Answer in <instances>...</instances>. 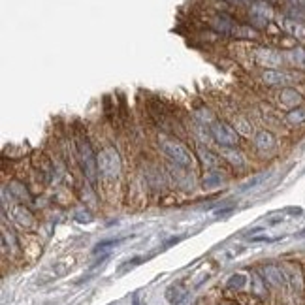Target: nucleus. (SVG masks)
I'll return each instance as SVG.
<instances>
[{
    "mask_svg": "<svg viewBox=\"0 0 305 305\" xmlns=\"http://www.w3.org/2000/svg\"><path fill=\"white\" fill-rule=\"evenodd\" d=\"M236 130L241 134H245V136H249V134H252V125L251 123H247L245 119H238L236 121Z\"/></svg>",
    "mask_w": 305,
    "mask_h": 305,
    "instance_id": "aec40b11",
    "label": "nucleus"
},
{
    "mask_svg": "<svg viewBox=\"0 0 305 305\" xmlns=\"http://www.w3.org/2000/svg\"><path fill=\"white\" fill-rule=\"evenodd\" d=\"M209 130H211V136L213 139L222 147H236L238 145V130L234 128V126L226 125L222 121H215L211 126H209Z\"/></svg>",
    "mask_w": 305,
    "mask_h": 305,
    "instance_id": "20e7f679",
    "label": "nucleus"
},
{
    "mask_svg": "<svg viewBox=\"0 0 305 305\" xmlns=\"http://www.w3.org/2000/svg\"><path fill=\"white\" fill-rule=\"evenodd\" d=\"M279 102H281V106L285 107H298L301 104V94L296 91V89H292V87H285L281 93H279Z\"/></svg>",
    "mask_w": 305,
    "mask_h": 305,
    "instance_id": "1a4fd4ad",
    "label": "nucleus"
},
{
    "mask_svg": "<svg viewBox=\"0 0 305 305\" xmlns=\"http://www.w3.org/2000/svg\"><path fill=\"white\" fill-rule=\"evenodd\" d=\"M285 273H286V281L292 285V288L296 292L301 290V273H299L298 268H286Z\"/></svg>",
    "mask_w": 305,
    "mask_h": 305,
    "instance_id": "dca6fc26",
    "label": "nucleus"
},
{
    "mask_svg": "<svg viewBox=\"0 0 305 305\" xmlns=\"http://www.w3.org/2000/svg\"><path fill=\"white\" fill-rule=\"evenodd\" d=\"M283 28H285L290 36H294L296 40L305 42V25H301L299 21H294L290 19V17H286V19H283Z\"/></svg>",
    "mask_w": 305,
    "mask_h": 305,
    "instance_id": "f8f14e48",
    "label": "nucleus"
},
{
    "mask_svg": "<svg viewBox=\"0 0 305 305\" xmlns=\"http://www.w3.org/2000/svg\"><path fill=\"white\" fill-rule=\"evenodd\" d=\"M262 81L270 87H279V85H288L290 81H294V75L283 70H265L262 73Z\"/></svg>",
    "mask_w": 305,
    "mask_h": 305,
    "instance_id": "6e6552de",
    "label": "nucleus"
},
{
    "mask_svg": "<svg viewBox=\"0 0 305 305\" xmlns=\"http://www.w3.org/2000/svg\"><path fill=\"white\" fill-rule=\"evenodd\" d=\"M256 62L260 66L270 68V70H277V66L285 62V55L275 51V49H270V47H260L256 51Z\"/></svg>",
    "mask_w": 305,
    "mask_h": 305,
    "instance_id": "423d86ee",
    "label": "nucleus"
},
{
    "mask_svg": "<svg viewBox=\"0 0 305 305\" xmlns=\"http://www.w3.org/2000/svg\"><path fill=\"white\" fill-rule=\"evenodd\" d=\"M285 60L288 64H292L294 68H299V70H305V49L303 47H296V49H290L285 53Z\"/></svg>",
    "mask_w": 305,
    "mask_h": 305,
    "instance_id": "ddd939ff",
    "label": "nucleus"
},
{
    "mask_svg": "<svg viewBox=\"0 0 305 305\" xmlns=\"http://www.w3.org/2000/svg\"><path fill=\"white\" fill-rule=\"evenodd\" d=\"M134 305H141V301H139L138 296H134Z\"/></svg>",
    "mask_w": 305,
    "mask_h": 305,
    "instance_id": "412c9836",
    "label": "nucleus"
},
{
    "mask_svg": "<svg viewBox=\"0 0 305 305\" xmlns=\"http://www.w3.org/2000/svg\"><path fill=\"white\" fill-rule=\"evenodd\" d=\"M159 143L160 149L164 151V155H166L168 159H172L175 164H179V166H190L193 164V155H190V151L181 143L179 139L160 136Z\"/></svg>",
    "mask_w": 305,
    "mask_h": 305,
    "instance_id": "f257e3e1",
    "label": "nucleus"
},
{
    "mask_svg": "<svg viewBox=\"0 0 305 305\" xmlns=\"http://www.w3.org/2000/svg\"><path fill=\"white\" fill-rule=\"evenodd\" d=\"M254 145L262 152L272 151L273 147H275V136H273L270 130H260V132L254 136Z\"/></svg>",
    "mask_w": 305,
    "mask_h": 305,
    "instance_id": "9d476101",
    "label": "nucleus"
},
{
    "mask_svg": "<svg viewBox=\"0 0 305 305\" xmlns=\"http://www.w3.org/2000/svg\"><path fill=\"white\" fill-rule=\"evenodd\" d=\"M222 155H224L226 159H228V162H232L234 166H243V155L238 151H234L232 147H222Z\"/></svg>",
    "mask_w": 305,
    "mask_h": 305,
    "instance_id": "a211bd4d",
    "label": "nucleus"
},
{
    "mask_svg": "<svg viewBox=\"0 0 305 305\" xmlns=\"http://www.w3.org/2000/svg\"><path fill=\"white\" fill-rule=\"evenodd\" d=\"M230 36L239 38V40H254V38H258V32H256V28H252L251 25H238V23H236Z\"/></svg>",
    "mask_w": 305,
    "mask_h": 305,
    "instance_id": "4468645a",
    "label": "nucleus"
},
{
    "mask_svg": "<svg viewBox=\"0 0 305 305\" xmlns=\"http://www.w3.org/2000/svg\"><path fill=\"white\" fill-rule=\"evenodd\" d=\"M10 190H12L14 196H17V198L23 200V202H30V196H28V193H27V186L23 185V183H19V181H12V183H10Z\"/></svg>",
    "mask_w": 305,
    "mask_h": 305,
    "instance_id": "f3484780",
    "label": "nucleus"
},
{
    "mask_svg": "<svg viewBox=\"0 0 305 305\" xmlns=\"http://www.w3.org/2000/svg\"><path fill=\"white\" fill-rule=\"evenodd\" d=\"M286 121H288V125H294V126H299L305 123V107L298 106L290 109V111L286 113Z\"/></svg>",
    "mask_w": 305,
    "mask_h": 305,
    "instance_id": "2eb2a0df",
    "label": "nucleus"
},
{
    "mask_svg": "<svg viewBox=\"0 0 305 305\" xmlns=\"http://www.w3.org/2000/svg\"><path fill=\"white\" fill-rule=\"evenodd\" d=\"M260 273H262L265 283L275 286V288H281V286H285L286 283H288V281H286L285 270L279 268V265H264V268L260 270Z\"/></svg>",
    "mask_w": 305,
    "mask_h": 305,
    "instance_id": "0eeeda50",
    "label": "nucleus"
},
{
    "mask_svg": "<svg viewBox=\"0 0 305 305\" xmlns=\"http://www.w3.org/2000/svg\"><path fill=\"white\" fill-rule=\"evenodd\" d=\"M234 25H236V21L232 19V17H228V15L220 14V15H215L211 19V27L217 30V32L220 34H226V36H230V32H232Z\"/></svg>",
    "mask_w": 305,
    "mask_h": 305,
    "instance_id": "9b49d317",
    "label": "nucleus"
},
{
    "mask_svg": "<svg viewBox=\"0 0 305 305\" xmlns=\"http://www.w3.org/2000/svg\"><path fill=\"white\" fill-rule=\"evenodd\" d=\"M273 17V10L270 6V2L265 0H254L251 4V19L254 25L258 27H265L268 21Z\"/></svg>",
    "mask_w": 305,
    "mask_h": 305,
    "instance_id": "39448f33",
    "label": "nucleus"
},
{
    "mask_svg": "<svg viewBox=\"0 0 305 305\" xmlns=\"http://www.w3.org/2000/svg\"><path fill=\"white\" fill-rule=\"evenodd\" d=\"M78 152H80V160L83 164L85 175L89 177L91 183H96V170H98V162H96V155L93 152V147L89 143L87 138H78Z\"/></svg>",
    "mask_w": 305,
    "mask_h": 305,
    "instance_id": "7ed1b4c3",
    "label": "nucleus"
},
{
    "mask_svg": "<svg viewBox=\"0 0 305 305\" xmlns=\"http://www.w3.org/2000/svg\"><path fill=\"white\" fill-rule=\"evenodd\" d=\"M98 172L106 179H117L121 173V157L113 147H106L96 155Z\"/></svg>",
    "mask_w": 305,
    "mask_h": 305,
    "instance_id": "f03ea898",
    "label": "nucleus"
},
{
    "mask_svg": "<svg viewBox=\"0 0 305 305\" xmlns=\"http://www.w3.org/2000/svg\"><path fill=\"white\" fill-rule=\"evenodd\" d=\"M245 283H247V279H245V275H241V273L232 275V277L228 279V286H230V288H241Z\"/></svg>",
    "mask_w": 305,
    "mask_h": 305,
    "instance_id": "6ab92c4d",
    "label": "nucleus"
},
{
    "mask_svg": "<svg viewBox=\"0 0 305 305\" xmlns=\"http://www.w3.org/2000/svg\"><path fill=\"white\" fill-rule=\"evenodd\" d=\"M224 305H234V303H224Z\"/></svg>",
    "mask_w": 305,
    "mask_h": 305,
    "instance_id": "5701e85b",
    "label": "nucleus"
},
{
    "mask_svg": "<svg viewBox=\"0 0 305 305\" xmlns=\"http://www.w3.org/2000/svg\"><path fill=\"white\" fill-rule=\"evenodd\" d=\"M265 2H277V0H265Z\"/></svg>",
    "mask_w": 305,
    "mask_h": 305,
    "instance_id": "4be33fe9",
    "label": "nucleus"
}]
</instances>
